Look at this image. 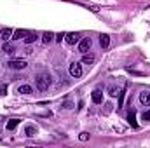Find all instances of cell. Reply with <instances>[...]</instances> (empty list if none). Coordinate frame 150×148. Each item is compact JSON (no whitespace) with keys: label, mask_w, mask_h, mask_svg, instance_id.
I'll use <instances>...</instances> for the list:
<instances>
[{"label":"cell","mask_w":150,"mask_h":148,"mask_svg":"<svg viewBox=\"0 0 150 148\" xmlns=\"http://www.w3.org/2000/svg\"><path fill=\"white\" fill-rule=\"evenodd\" d=\"M93 101L94 103H101L103 101V92L101 91H94L93 92Z\"/></svg>","instance_id":"cell-10"},{"label":"cell","mask_w":150,"mask_h":148,"mask_svg":"<svg viewBox=\"0 0 150 148\" xmlns=\"http://www.w3.org/2000/svg\"><path fill=\"white\" fill-rule=\"evenodd\" d=\"M91 38H82V40H79V51L82 52V54H86L89 49H91Z\"/></svg>","instance_id":"cell-3"},{"label":"cell","mask_w":150,"mask_h":148,"mask_svg":"<svg viewBox=\"0 0 150 148\" xmlns=\"http://www.w3.org/2000/svg\"><path fill=\"white\" fill-rule=\"evenodd\" d=\"M70 75L75 77V78L82 77V66H80L79 63H72V65H70Z\"/></svg>","instance_id":"cell-4"},{"label":"cell","mask_w":150,"mask_h":148,"mask_svg":"<svg viewBox=\"0 0 150 148\" xmlns=\"http://www.w3.org/2000/svg\"><path fill=\"white\" fill-rule=\"evenodd\" d=\"M127 120H129V124H131L133 127H138V124H136V120H134V111H129V115H127Z\"/></svg>","instance_id":"cell-18"},{"label":"cell","mask_w":150,"mask_h":148,"mask_svg":"<svg viewBox=\"0 0 150 148\" xmlns=\"http://www.w3.org/2000/svg\"><path fill=\"white\" fill-rule=\"evenodd\" d=\"M25 132H26V136H30V138H32V136H35V134H37V127H33V125H28Z\"/></svg>","instance_id":"cell-17"},{"label":"cell","mask_w":150,"mask_h":148,"mask_svg":"<svg viewBox=\"0 0 150 148\" xmlns=\"http://www.w3.org/2000/svg\"><path fill=\"white\" fill-rule=\"evenodd\" d=\"M140 101H142L145 106H150V92H142V94H140Z\"/></svg>","instance_id":"cell-8"},{"label":"cell","mask_w":150,"mask_h":148,"mask_svg":"<svg viewBox=\"0 0 150 148\" xmlns=\"http://www.w3.org/2000/svg\"><path fill=\"white\" fill-rule=\"evenodd\" d=\"M11 35H12V30H11V28H4V30H0V38H2L4 42H7V40L11 38Z\"/></svg>","instance_id":"cell-6"},{"label":"cell","mask_w":150,"mask_h":148,"mask_svg":"<svg viewBox=\"0 0 150 148\" xmlns=\"http://www.w3.org/2000/svg\"><path fill=\"white\" fill-rule=\"evenodd\" d=\"M82 63H86V65H91V63H94V56L93 54H84V58H82Z\"/></svg>","instance_id":"cell-14"},{"label":"cell","mask_w":150,"mask_h":148,"mask_svg":"<svg viewBox=\"0 0 150 148\" xmlns=\"http://www.w3.org/2000/svg\"><path fill=\"white\" fill-rule=\"evenodd\" d=\"M5 92H7V85H0V94L4 96Z\"/></svg>","instance_id":"cell-21"},{"label":"cell","mask_w":150,"mask_h":148,"mask_svg":"<svg viewBox=\"0 0 150 148\" xmlns=\"http://www.w3.org/2000/svg\"><path fill=\"white\" fill-rule=\"evenodd\" d=\"M108 91H110V92H108V94H110V96H117V94H120V92H119V91H117V89H115V87H110V89H108Z\"/></svg>","instance_id":"cell-20"},{"label":"cell","mask_w":150,"mask_h":148,"mask_svg":"<svg viewBox=\"0 0 150 148\" xmlns=\"http://www.w3.org/2000/svg\"><path fill=\"white\" fill-rule=\"evenodd\" d=\"M28 66V63L25 61V59H12L11 63H9V68H12V70H23V68H26Z\"/></svg>","instance_id":"cell-2"},{"label":"cell","mask_w":150,"mask_h":148,"mask_svg":"<svg viewBox=\"0 0 150 148\" xmlns=\"http://www.w3.org/2000/svg\"><path fill=\"white\" fill-rule=\"evenodd\" d=\"M18 92L19 94H30V92H33V89L30 85H19L18 87Z\"/></svg>","instance_id":"cell-9"},{"label":"cell","mask_w":150,"mask_h":148,"mask_svg":"<svg viewBox=\"0 0 150 148\" xmlns=\"http://www.w3.org/2000/svg\"><path fill=\"white\" fill-rule=\"evenodd\" d=\"M2 51H4V52H7V54H14V51H16V49H14V45H12V44L5 42V44H4V49H2Z\"/></svg>","instance_id":"cell-12"},{"label":"cell","mask_w":150,"mask_h":148,"mask_svg":"<svg viewBox=\"0 0 150 148\" xmlns=\"http://www.w3.org/2000/svg\"><path fill=\"white\" fill-rule=\"evenodd\" d=\"M80 140L86 141V140H87V132H82V134H80Z\"/></svg>","instance_id":"cell-23"},{"label":"cell","mask_w":150,"mask_h":148,"mask_svg":"<svg viewBox=\"0 0 150 148\" xmlns=\"http://www.w3.org/2000/svg\"><path fill=\"white\" fill-rule=\"evenodd\" d=\"M52 37H54V33H52V32H45V33L42 35V42H44V44H49V42L52 40Z\"/></svg>","instance_id":"cell-15"},{"label":"cell","mask_w":150,"mask_h":148,"mask_svg":"<svg viewBox=\"0 0 150 148\" xmlns=\"http://www.w3.org/2000/svg\"><path fill=\"white\" fill-rule=\"evenodd\" d=\"M65 40H67V44L74 45V44H77V42L80 40V37H79V33H68V35L65 37Z\"/></svg>","instance_id":"cell-5"},{"label":"cell","mask_w":150,"mask_h":148,"mask_svg":"<svg viewBox=\"0 0 150 148\" xmlns=\"http://www.w3.org/2000/svg\"><path fill=\"white\" fill-rule=\"evenodd\" d=\"M100 44H101V47H108L110 37H108V35H101V37H100Z\"/></svg>","instance_id":"cell-16"},{"label":"cell","mask_w":150,"mask_h":148,"mask_svg":"<svg viewBox=\"0 0 150 148\" xmlns=\"http://www.w3.org/2000/svg\"><path fill=\"white\" fill-rule=\"evenodd\" d=\"M33 42H37V33H35V32H33V33H28V35L25 37V44L30 45V44H33Z\"/></svg>","instance_id":"cell-11"},{"label":"cell","mask_w":150,"mask_h":148,"mask_svg":"<svg viewBox=\"0 0 150 148\" xmlns=\"http://www.w3.org/2000/svg\"><path fill=\"white\" fill-rule=\"evenodd\" d=\"M28 33H30V32H26V30L21 28V30H16V32H14V37H11V38H12V40H19V38H25Z\"/></svg>","instance_id":"cell-7"},{"label":"cell","mask_w":150,"mask_h":148,"mask_svg":"<svg viewBox=\"0 0 150 148\" xmlns=\"http://www.w3.org/2000/svg\"><path fill=\"white\" fill-rule=\"evenodd\" d=\"M35 84H37V87L40 91H47V87L51 85V77L47 73H40V75H37V78H35Z\"/></svg>","instance_id":"cell-1"},{"label":"cell","mask_w":150,"mask_h":148,"mask_svg":"<svg viewBox=\"0 0 150 148\" xmlns=\"http://www.w3.org/2000/svg\"><path fill=\"white\" fill-rule=\"evenodd\" d=\"M63 37H65L63 33H58V35H56V40H58V42H61V40H63Z\"/></svg>","instance_id":"cell-22"},{"label":"cell","mask_w":150,"mask_h":148,"mask_svg":"<svg viewBox=\"0 0 150 148\" xmlns=\"http://www.w3.org/2000/svg\"><path fill=\"white\" fill-rule=\"evenodd\" d=\"M142 118H143L145 122H150V110H149V111H143V115H142Z\"/></svg>","instance_id":"cell-19"},{"label":"cell","mask_w":150,"mask_h":148,"mask_svg":"<svg viewBox=\"0 0 150 148\" xmlns=\"http://www.w3.org/2000/svg\"><path fill=\"white\" fill-rule=\"evenodd\" d=\"M18 124H19L18 118H11V120L7 122V129H9V131H14V129L18 127Z\"/></svg>","instance_id":"cell-13"}]
</instances>
